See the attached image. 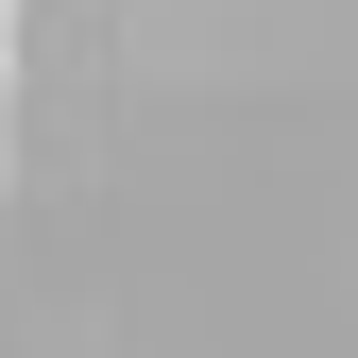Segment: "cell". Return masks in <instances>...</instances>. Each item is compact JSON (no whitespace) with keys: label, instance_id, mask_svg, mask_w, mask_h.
<instances>
[{"label":"cell","instance_id":"obj_2","mask_svg":"<svg viewBox=\"0 0 358 358\" xmlns=\"http://www.w3.org/2000/svg\"><path fill=\"white\" fill-rule=\"evenodd\" d=\"M0 85H17V0H0Z\"/></svg>","mask_w":358,"mask_h":358},{"label":"cell","instance_id":"obj_1","mask_svg":"<svg viewBox=\"0 0 358 358\" xmlns=\"http://www.w3.org/2000/svg\"><path fill=\"white\" fill-rule=\"evenodd\" d=\"M0 188H17V85H0Z\"/></svg>","mask_w":358,"mask_h":358}]
</instances>
